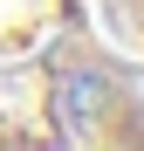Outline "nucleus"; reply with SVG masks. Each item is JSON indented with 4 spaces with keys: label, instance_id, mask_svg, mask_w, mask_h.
<instances>
[{
    "label": "nucleus",
    "instance_id": "nucleus-1",
    "mask_svg": "<svg viewBox=\"0 0 144 151\" xmlns=\"http://www.w3.org/2000/svg\"><path fill=\"white\" fill-rule=\"evenodd\" d=\"M0 151H144V0H0Z\"/></svg>",
    "mask_w": 144,
    "mask_h": 151
}]
</instances>
